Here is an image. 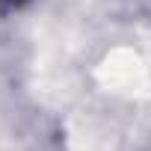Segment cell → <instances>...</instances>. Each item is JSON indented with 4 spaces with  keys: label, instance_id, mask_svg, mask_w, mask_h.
<instances>
[{
    "label": "cell",
    "instance_id": "obj_1",
    "mask_svg": "<svg viewBox=\"0 0 151 151\" xmlns=\"http://www.w3.org/2000/svg\"><path fill=\"white\" fill-rule=\"evenodd\" d=\"M0 3H3V6H21L24 0H0Z\"/></svg>",
    "mask_w": 151,
    "mask_h": 151
}]
</instances>
